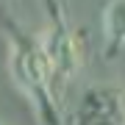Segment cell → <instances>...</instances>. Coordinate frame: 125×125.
<instances>
[{
	"label": "cell",
	"mask_w": 125,
	"mask_h": 125,
	"mask_svg": "<svg viewBox=\"0 0 125 125\" xmlns=\"http://www.w3.org/2000/svg\"><path fill=\"white\" fill-rule=\"evenodd\" d=\"M11 72L17 86L33 103L42 125H61L56 97H53V78L56 67L50 61L42 42L22 36L17 28H11Z\"/></svg>",
	"instance_id": "1"
},
{
	"label": "cell",
	"mask_w": 125,
	"mask_h": 125,
	"mask_svg": "<svg viewBox=\"0 0 125 125\" xmlns=\"http://www.w3.org/2000/svg\"><path fill=\"white\" fill-rule=\"evenodd\" d=\"M75 125H125V89L111 83L89 86L78 103Z\"/></svg>",
	"instance_id": "2"
},
{
	"label": "cell",
	"mask_w": 125,
	"mask_h": 125,
	"mask_svg": "<svg viewBox=\"0 0 125 125\" xmlns=\"http://www.w3.org/2000/svg\"><path fill=\"white\" fill-rule=\"evenodd\" d=\"M56 67V75L58 78H67L78 70V61H81V53H78V45H75V36L70 33V28L64 25L61 14H56L53 20V31L47 33V39L42 42Z\"/></svg>",
	"instance_id": "3"
},
{
	"label": "cell",
	"mask_w": 125,
	"mask_h": 125,
	"mask_svg": "<svg viewBox=\"0 0 125 125\" xmlns=\"http://www.w3.org/2000/svg\"><path fill=\"white\" fill-rule=\"evenodd\" d=\"M103 33H106V56H114L125 45V0H111L106 6Z\"/></svg>",
	"instance_id": "4"
},
{
	"label": "cell",
	"mask_w": 125,
	"mask_h": 125,
	"mask_svg": "<svg viewBox=\"0 0 125 125\" xmlns=\"http://www.w3.org/2000/svg\"><path fill=\"white\" fill-rule=\"evenodd\" d=\"M0 125H3V122H0Z\"/></svg>",
	"instance_id": "5"
}]
</instances>
